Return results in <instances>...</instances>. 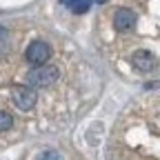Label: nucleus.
I'll list each match as a JSON object with an SVG mask.
<instances>
[{"instance_id":"obj_10","label":"nucleus","mask_w":160,"mask_h":160,"mask_svg":"<svg viewBox=\"0 0 160 160\" xmlns=\"http://www.w3.org/2000/svg\"><path fill=\"white\" fill-rule=\"evenodd\" d=\"M96 2H98V5H102V2H107V0H96Z\"/></svg>"},{"instance_id":"obj_8","label":"nucleus","mask_w":160,"mask_h":160,"mask_svg":"<svg viewBox=\"0 0 160 160\" xmlns=\"http://www.w3.org/2000/svg\"><path fill=\"white\" fill-rule=\"evenodd\" d=\"M11 125H13V118H11L7 111H0V131L11 129Z\"/></svg>"},{"instance_id":"obj_2","label":"nucleus","mask_w":160,"mask_h":160,"mask_svg":"<svg viewBox=\"0 0 160 160\" xmlns=\"http://www.w3.org/2000/svg\"><path fill=\"white\" fill-rule=\"evenodd\" d=\"M49 53L51 51H49L47 42H42V40H33V42L27 47V51H25V58H27L29 65L38 67V65H45L49 60Z\"/></svg>"},{"instance_id":"obj_9","label":"nucleus","mask_w":160,"mask_h":160,"mask_svg":"<svg viewBox=\"0 0 160 160\" xmlns=\"http://www.w3.org/2000/svg\"><path fill=\"white\" fill-rule=\"evenodd\" d=\"M5 36H7V29H5L2 25H0V38H5Z\"/></svg>"},{"instance_id":"obj_3","label":"nucleus","mask_w":160,"mask_h":160,"mask_svg":"<svg viewBox=\"0 0 160 160\" xmlns=\"http://www.w3.org/2000/svg\"><path fill=\"white\" fill-rule=\"evenodd\" d=\"M11 98H13V105L18 109H22V111H29L36 105V93L29 87H13L11 89Z\"/></svg>"},{"instance_id":"obj_5","label":"nucleus","mask_w":160,"mask_h":160,"mask_svg":"<svg viewBox=\"0 0 160 160\" xmlns=\"http://www.w3.org/2000/svg\"><path fill=\"white\" fill-rule=\"evenodd\" d=\"M133 25H136V13H133L131 9H118V11H116V16H113V27H116L118 31H129V29H133Z\"/></svg>"},{"instance_id":"obj_4","label":"nucleus","mask_w":160,"mask_h":160,"mask_svg":"<svg viewBox=\"0 0 160 160\" xmlns=\"http://www.w3.org/2000/svg\"><path fill=\"white\" fill-rule=\"evenodd\" d=\"M131 65H133L138 71L147 73V71H151V69L156 67V56H153L151 51H147V49H138V51H133V56H131Z\"/></svg>"},{"instance_id":"obj_6","label":"nucleus","mask_w":160,"mask_h":160,"mask_svg":"<svg viewBox=\"0 0 160 160\" xmlns=\"http://www.w3.org/2000/svg\"><path fill=\"white\" fill-rule=\"evenodd\" d=\"M91 7V0H69V9L73 13H87Z\"/></svg>"},{"instance_id":"obj_1","label":"nucleus","mask_w":160,"mask_h":160,"mask_svg":"<svg viewBox=\"0 0 160 160\" xmlns=\"http://www.w3.org/2000/svg\"><path fill=\"white\" fill-rule=\"evenodd\" d=\"M60 78L58 67H49V65H38L27 73V82L33 89H47L51 85H56V80Z\"/></svg>"},{"instance_id":"obj_7","label":"nucleus","mask_w":160,"mask_h":160,"mask_svg":"<svg viewBox=\"0 0 160 160\" xmlns=\"http://www.w3.org/2000/svg\"><path fill=\"white\" fill-rule=\"evenodd\" d=\"M36 160H65V158H62V153L56 151V149H47V151H40L36 156Z\"/></svg>"}]
</instances>
